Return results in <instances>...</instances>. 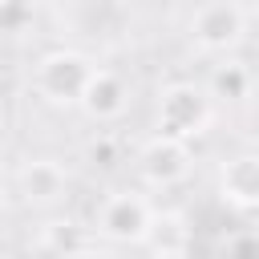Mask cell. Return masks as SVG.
Instances as JSON below:
<instances>
[{"label":"cell","mask_w":259,"mask_h":259,"mask_svg":"<svg viewBox=\"0 0 259 259\" xmlns=\"http://www.w3.org/2000/svg\"><path fill=\"white\" fill-rule=\"evenodd\" d=\"M32 24V4L28 0H0V32H24Z\"/></svg>","instance_id":"12"},{"label":"cell","mask_w":259,"mask_h":259,"mask_svg":"<svg viewBox=\"0 0 259 259\" xmlns=\"http://www.w3.org/2000/svg\"><path fill=\"white\" fill-rule=\"evenodd\" d=\"M89 243L81 239V227L73 219H49L40 231H36V251H53V255H65V251H85Z\"/></svg>","instance_id":"11"},{"label":"cell","mask_w":259,"mask_h":259,"mask_svg":"<svg viewBox=\"0 0 259 259\" xmlns=\"http://www.w3.org/2000/svg\"><path fill=\"white\" fill-rule=\"evenodd\" d=\"M142 247L154 255H186L190 251V227L178 210H154L150 227L142 235Z\"/></svg>","instance_id":"9"},{"label":"cell","mask_w":259,"mask_h":259,"mask_svg":"<svg viewBox=\"0 0 259 259\" xmlns=\"http://www.w3.org/2000/svg\"><path fill=\"white\" fill-rule=\"evenodd\" d=\"M4 190H8V186H4V174H0V202H4Z\"/></svg>","instance_id":"14"},{"label":"cell","mask_w":259,"mask_h":259,"mask_svg":"<svg viewBox=\"0 0 259 259\" xmlns=\"http://www.w3.org/2000/svg\"><path fill=\"white\" fill-rule=\"evenodd\" d=\"M16 190L28 206H57L69 194V170L57 158H28L16 174Z\"/></svg>","instance_id":"7"},{"label":"cell","mask_w":259,"mask_h":259,"mask_svg":"<svg viewBox=\"0 0 259 259\" xmlns=\"http://www.w3.org/2000/svg\"><path fill=\"white\" fill-rule=\"evenodd\" d=\"M219 198L239 210V214H251L259 206V158L255 154H235L223 162L219 170Z\"/></svg>","instance_id":"8"},{"label":"cell","mask_w":259,"mask_h":259,"mask_svg":"<svg viewBox=\"0 0 259 259\" xmlns=\"http://www.w3.org/2000/svg\"><path fill=\"white\" fill-rule=\"evenodd\" d=\"M93 73V61L77 49H53L36 61L32 69V89L45 97V101H57V105H77L85 81Z\"/></svg>","instance_id":"2"},{"label":"cell","mask_w":259,"mask_h":259,"mask_svg":"<svg viewBox=\"0 0 259 259\" xmlns=\"http://www.w3.org/2000/svg\"><path fill=\"white\" fill-rule=\"evenodd\" d=\"M77 105L85 109L89 121H117V117L130 109V85H125L121 73L93 65V73H89V81H85Z\"/></svg>","instance_id":"6"},{"label":"cell","mask_w":259,"mask_h":259,"mask_svg":"<svg viewBox=\"0 0 259 259\" xmlns=\"http://www.w3.org/2000/svg\"><path fill=\"white\" fill-rule=\"evenodd\" d=\"M190 166H194L190 142H178V138H166V134H154L138 150V174H142L146 186H158V190L178 186L190 174Z\"/></svg>","instance_id":"5"},{"label":"cell","mask_w":259,"mask_h":259,"mask_svg":"<svg viewBox=\"0 0 259 259\" xmlns=\"http://www.w3.org/2000/svg\"><path fill=\"white\" fill-rule=\"evenodd\" d=\"M223 247H227V255H231V251H255V235H251V231H243V235H227Z\"/></svg>","instance_id":"13"},{"label":"cell","mask_w":259,"mask_h":259,"mask_svg":"<svg viewBox=\"0 0 259 259\" xmlns=\"http://www.w3.org/2000/svg\"><path fill=\"white\" fill-rule=\"evenodd\" d=\"M210 113H214L210 93L194 81H170L158 93V134L166 138H178V142L198 138L210 125Z\"/></svg>","instance_id":"1"},{"label":"cell","mask_w":259,"mask_h":259,"mask_svg":"<svg viewBox=\"0 0 259 259\" xmlns=\"http://www.w3.org/2000/svg\"><path fill=\"white\" fill-rule=\"evenodd\" d=\"M206 93L219 97V101H231V105L247 101V97H251V69H247L239 57L227 53V61L214 65V73H210V89H206Z\"/></svg>","instance_id":"10"},{"label":"cell","mask_w":259,"mask_h":259,"mask_svg":"<svg viewBox=\"0 0 259 259\" xmlns=\"http://www.w3.org/2000/svg\"><path fill=\"white\" fill-rule=\"evenodd\" d=\"M0 125H4V105H0Z\"/></svg>","instance_id":"15"},{"label":"cell","mask_w":259,"mask_h":259,"mask_svg":"<svg viewBox=\"0 0 259 259\" xmlns=\"http://www.w3.org/2000/svg\"><path fill=\"white\" fill-rule=\"evenodd\" d=\"M150 198L146 194H134V190H117L101 202L97 219H93V231L109 243H142L146 227H150Z\"/></svg>","instance_id":"4"},{"label":"cell","mask_w":259,"mask_h":259,"mask_svg":"<svg viewBox=\"0 0 259 259\" xmlns=\"http://www.w3.org/2000/svg\"><path fill=\"white\" fill-rule=\"evenodd\" d=\"M247 36V12L235 0H202L190 16V40L202 53H235Z\"/></svg>","instance_id":"3"}]
</instances>
